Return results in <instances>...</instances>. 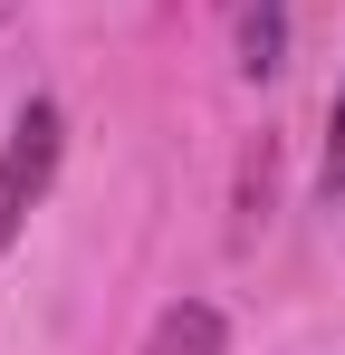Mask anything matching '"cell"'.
<instances>
[{
    "mask_svg": "<svg viewBox=\"0 0 345 355\" xmlns=\"http://www.w3.org/2000/svg\"><path fill=\"white\" fill-rule=\"evenodd\" d=\"M240 67L249 77H278L288 67V0H249L240 10Z\"/></svg>",
    "mask_w": 345,
    "mask_h": 355,
    "instance_id": "cell-3",
    "label": "cell"
},
{
    "mask_svg": "<svg viewBox=\"0 0 345 355\" xmlns=\"http://www.w3.org/2000/svg\"><path fill=\"white\" fill-rule=\"evenodd\" d=\"M221 346H230V327L211 297H172L154 317V336H144V355H221Z\"/></svg>",
    "mask_w": 345,
    "mask_h": 355,
    "instance_id": "cell-2",
    "label": "cell"
},
{
    "mask_svg": "<svg viewBox=\"0 0 345 355\" xmlns=\"http://www.w3.org/2000/svg\"><path fill=\"white\" fill-rule=\"evenodd\" d=\"M336 182H345V87H336V116H326V164H317V192L336 202Z\"/></svg>",
    "mask_w": 345,
    "mask_h": 355,
    "instance_id": "cell-4",
    "label": "cell"
},
{
    "mask_svg": "<svg viewBox=\"0 0 345 355\" xmlns=\"http://www.w3.org/2000/svg\"><path fill=\"white\" fill-rule=\"evenodd\" d=\"M48 173H57V106L39 96V106H19L10 144H0V250L19 240V221H29V202L48 192Z\"/></svg>",
    "mask_w": 345,
    "mask_h": 355,
    "instance_id": "cell-1",
    "label": "cell"
}]
</instances>
